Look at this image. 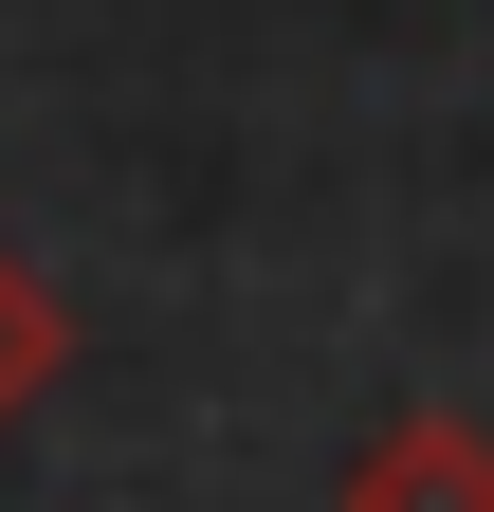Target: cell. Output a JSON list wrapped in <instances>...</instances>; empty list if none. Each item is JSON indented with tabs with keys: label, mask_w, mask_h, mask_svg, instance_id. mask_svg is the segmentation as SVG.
<instances>
[{
	"label": "cell",
	"mask_w": 494,
	"mask_h": 512,
	"mask_svg": "<svg viewBox=\"0 0 494 512\" xmlns=\"http://www.w3.org/2000/svg\"><path fill=\"white\" fill-rule=\"evenodd\" d=\"M330 512H494V421H458V403H421V421H385L348 458V494Z\"/></svg>",
	"instance_id": "cell-1"
},
{
	"label": "cell",
	"mask_w": 494,
	"mask_h": 512,
	"mask_svg": "<svg viewBox=\"0 0 494 512\" xmlns=\"http://www.w3.org/2000/svg\"><path fill=\"white\" fill-rule=\"evenodd\" d=\"M55 366H74V311H55V275H37L19 238H0V439L55 403Z\"/></svg>",
	"instance_id": "cell-2"
}]
</instances>
